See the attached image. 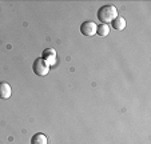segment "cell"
<instances>
[{
	"label": "cell",
	"instance_id": "1",
	"mask_svg": "<svg viewBox=\"0 0 151 144\" xmlns=\"http://www.w3.org/2000/svg\"><path fill=\"white\" fill-rule=\"evenodd\" d=\"M116 16H118V9L112 4L103 6L98 9V19L102 21V24H109V23L114 21V19Z\"/></svg>",
	"mask_w": 151,
	"mask_h": 144
},
{
	"label": "cell",
	"instance_id": "2",
	"mask_svg": "<svg viewBox=\"0 0 151 144\" xmlns=\"http://www.w3.org/2000/svg\"><path fill=\"white\" fill-rule=\"evenodd\" d=\"M32 69H34V72L37 76H46L50 72V65L47 64V62L43 57H39V59H36L34 62Z\"/></svg>",
	"mask_w": 151,
	"mask_h": 144
},
{
	"label": "cell",
	"instance_id": "3",
	"mask_svg": "<svg viewBox=\"0 0 151 144\" xmlns=\"http://www.w3.org/2000/svg\"><path fill=\"white\" fill-rule=\"evenodd\" d=\"M96 29H98V26L94 21H84L82 24V27H80V32L87 37L95 36L96 35Z\"/></svg>",
	"mask_w": 151,
	"mask_h": 144
},
{
	"label": "cell",
	"instance_id": "4",
	"mask_svg": "<svg viewBox=\"0 0 151 144\" xmlns=\"http://www.w3.org/2000/svg\"><path fill=\"white\" fill-rule=\"evenodd\" d=\"M43 59L47 62L48 65H54L56 63V51L54 48H47L46 51L43 52Z\"/></svg>",
	"mask_w": 151,
	"mask_h": 144
},
{
	"label": "cell",
	"instance_id": "5",
	"mask_svg": "<svg viewBox=\"0 0 151 144\" xmlns=\"http://www.w3.org/2000/svg\"><path fill=\"white\" fill-rule=\"evenodd\" d=\"M11 93H12L11 85L6 82H0V99H3V100L9 99Z\"/></svg>",
	"mask_w": 151,
	"mask_h": 144
},
{
	"label": "cell",
	"instance_id": "6",
	"mask_svg": "<svg viewBox=\"0 0 151 144\" xmlns=\"http://www.w3.org/2000/svg\"><path fill=\"white\" fill-rule=\"evenodd\" d=\"M126 24H127V23H126V19L123 16H119V15H118V16L114 19V21H112V27H114L116 31H122V29H124Z\"/></svg>",
	"mask_w": 151,
	"mask_h": 144
},
{
	"label": "cell",
	"instance_id": "7",
	"mask_svg": "<svg viewBox=\"0 0 151 144\" xmlns=\"http://www.w3.org/2000/svg\"><path fill=\"white\" fill-rule=\"evenodd\" d=\"M31 144H47V136L42 132L35 133L31 139Z\"/></svg>",
	"mask_w": 151,
	"mask_h": 144
},
{
	"label": "cell",
	"instance_id": "8",
	"mask_svg": "<svg viewBox=\"0 0 151 144\" xmlns=\"http://www.w3.org/2000/svg\"><path fill=\"white\" fill-rule=\"evenodd\" d=\"M96 34L99 35L100 37L109 36V34H110V27H109V24H100V26H98Z\"/></svg>",
	"mask_w": 151,
	"mask_h": 144
}]
</instances>
